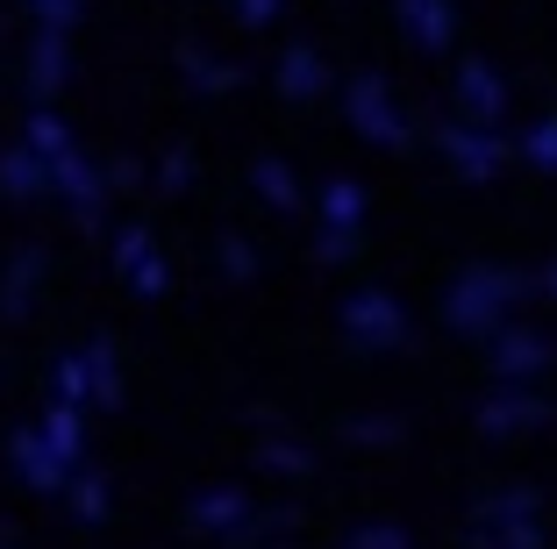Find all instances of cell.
I'll return each instance as SVG.
<instances>
[{
    "instance_id": "obj_5",
    "label": "cell",
    "mask_w": 557,
    "mask_h": 549,
    "mask_svg": "<svg viewBox=\"0 0 557 549\" xmlns=\"http://www.w3.org/2000/svg\"><path fill=\"white\" fill-rule=\"evenodd\" d=\"M36 436H44V450H50V457H58V464H65V457H72V450H79V421H72V414H50V421H44V428H36Z\"/></svg>"
},
{
    "instance_id": "obj_7",
    "label": "cell",
    "mask_w": 557,
    "mask_h": 549,
    "mask_svg": "<svg viewBox=\"0 0 557 549\" xmlns=\"http://www.w3.org/2000/svg\"><path fill=\"white\" fill-rule=\"evenodd\" d=\"M29 8H36V15L50 22V29H65V22H72V8H79V0H29Z\"/></svg>"
},
{
    "instance_id": "obj_4",
    "label": "cell",
    "mask_w": 557,
    "mask_h": 549,
    "mask_svg": "<svg viewBox=\"0 0 557 549\" xmlns=\"http://www.w3.org/2000/svg\"><path fill=\"white\" fill-rule=\"evenodd\" d=\"M29 286H36V250H29V258H15V272H8V286H0V308L22 314V308H29Z\"/></svg>"
},
{
    "instance_id": "obj_1",
    "label": "cell",
    "mask_w": 557,
    "mask_h": 549,
    "mask_svg": "<svg viewBox=\"0 0 557 549\" xmlns=\"http://www.w3.org/2000/svg\"><path fill=\"white\" fill-rule=\"evenodd\" d=\"M15 471L36 485V492H50V485L65 478V464H58V457L44 450V436H15Z\"/></svg>"
},
{
    "instance_id": "obj_6",
    "label": "cell",
    "mask_w": 557,
    "mask_h": 549,
    "mask_svg": "<svg viewBox=\"0 0 557 549\" xmlns=\"http://www.w3.org/2000/svg\"><path fill=\"white\" fill-rule=\"evenodd\" d=\"M29 144H36V158H65V129H58V114H36Z\"/></svg>"
},
{
    "instance_id": "obj_3",
    "label": "cell",
    "mask_w": 557,
    "mask_h": 549,
    "mask_svg": "<svg viewBox=\"0 0 557 549\" xmlns=\"http://www.w3.org/2000/svg\"><path fill=\"white\" fill-rule=\"evenodd\" d=\"M58 79H65V43H58V36H44V43L29 50V86H36V93H50Z\"/></svg>"
},
{
    "instance_id": "obj_2",
    "label": "cell",
    "mask_w": 557,
    "mask_h": 549,
    "mask_svg": "<svg viewBox=\"0 0 557 549\" xmlns=\"http://www.w3.org/2000/svg\"><path fill=\"white\" fill-rule=\"evenodd\" d=\"M0 186H8L15 200H36V194H44V158H36V150H22V158H0Z\"/></svg>"
}]
</instances>
